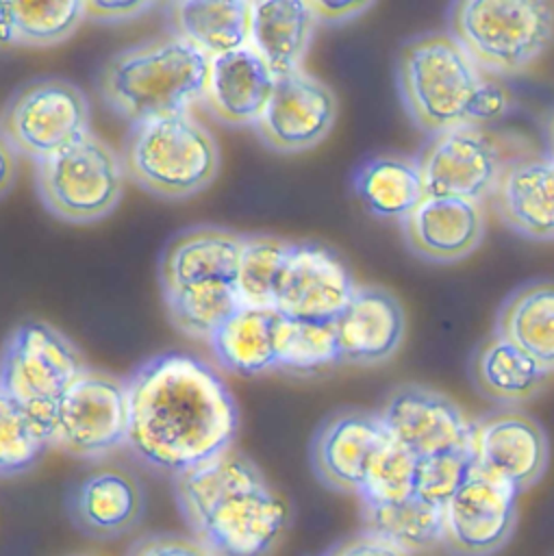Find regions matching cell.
Wrapping results in <instances>:
<instances>
[{
    "label": "cell",
    "instance_id": "f1b7e54d",
    "mask_svg": "<svg viewBox=\"0 0 554 556\" xmlns=\"http://www.w3.org/2000/svg\"><path fill=\"white\" fill-rule=\"evenodd\" d=\"M469 376L484 397L500 404L526 402L547 380L543 367L498 334H491L476 348L469 361Z\"/></svg>",
    "mask_w": 554,
    "mask_h": 556
},
{
    "label": "cell",
    "instance_id": "5b68a950",
    "mask_svg": "<svg viewBox=\"0 0 554 556\" xmlns=\"http://www.w3.org/2000/svg\"><path fill=\"white\" fill-rule=\"evenodd\" d=\"M395 80L406 113L430 137L474 124V109L487 83L448 33L408 39L398 56Z\"/></svg>",
    "mask_w": 554,
    "mask_h": 556
},
{
    "label": "cell",
    "instance_id": "e575fe53",
    "mask_svg": "<svg viewBox=\"0 0 554 556\" xmlns=\"http://www.w3.org/2000/svg\"><path fill=\"white\" fill-rule=\"evenodd\" d=\"M413 471L415 456L389 437L369 463L363 489L358 493L361 504H387L411 497Z\"/></svg>",
    "mask_w": 554,
    "mask_h": 556
},
{
    "label": "cell",
    "instance_id": "83f0119b",
    "mask_svg": "<svg viewBox=\"0 0 554 556\" xmlns=\"http://www.w3.org/2000/svg\"><path fill=\"white\" fill-rule=\"evenodd\" d=\"M354 193L376 217L404 222L426 198L415 159L400 154L372 156L354 172Z\"/></svg>",
    "mask_w": 554,
    "mask_h": 556
},
{
    "label": "cell",
    "instance_id": "e0dca14e",
    "mask_svg": "<svg viewBox=\"0 0 554 556\" xmlns=\"http://www.w3.org/2000/svg\"><path fill=\"white\" fill-rule=\"evenodd\" d=\"M337 100L304 70L278 76L269 102L254 124L261 141L276 152H302L317 146L332 128Z\"/></svg>",
    "mask_w": 554,
    "mask_h": 556
},
{
    "label": "cell",
    "instance_id": "836d02e7",
    "mask_svg": "<svg viewBox=\"0 0 554 556\" xmlns=\"http://www.w3.org/2000/svg\"><path fill=\"white\" fill-rule=\"evenodd\" d=\"M46 447H50L46 432L0 393V476L30 469Z\"/></svg>",
    "mask_w": 554,
    "mask_h": 556
},
{
    "label": "cell",
    "instance_id": "ee69618b",
    "mask_svg": "<svg viewBox=\"0 0 554 556\" xmlns=\"http://www.w3.org/2000/svg\"><path fill=\"white\" fill-rule=\"evenodd\" d=\"M547 159H552L554 161V115H552V119H550V124H547Z\"/></svg>",
    "mask_w": 554,
    "mask_h": 556
},
{
    "label": "cell",
    "instance_id": "9c48e42d",
    "mask_svg": "<svg viewBox=\"0 0 554 556\" xmlns=\"http://www.w3.org/2000/svg\"><path fill=\"white\" fill-rule=\"evenodd\" d=\"M35 165L37 193L43 206L63 222H98L117 206L124 193L122 156L93 132Z\"/></svg>",
    "mask_w": 554,
    "mask_h": 556
},
{
    "label": "cell",
    "instance_id": "5bb4252c",
    "mask_svg": "<svg viewBox=\"0 0 554 556\" xmlns=\"http://www.w3.org/2000/svg\"><path fill=\"white\" fill-rule=\"evenodd\" d=\"M376 415L387 434L415 458L471 450L474 421L454 400L430 387L393 389Z\"/></svg>",
    "mask_w": 554,
    "mask_h": 556
},
{
    "label": "cell",
    "instance_id": "ab89813d",
    "mask_svg": "<svg viewBox=\"0 0 554 556\" xmlns=\"http://www.w3.org/2000/svg\"><path fill=\"white\" fill-rule=\"evenodd\" d=\"M315 24H326V26H337L343 22H350L358 15H363L367 9H372V2H337V0H322V2H306Z\"/></svg>",
    "mask_w": 554,
    "mask_h": 556
},
{
    "label": "cell",
    "instance_id": "6da1fadb",
    "mask_svg": "<svg viewBox=\"0 0 554 556\" xmlns=\"http://www.w3.org/2000/svg\"><path fill=\"white\" fill-rule=\"evenodd\" d=\"M126 445L150 467L182 473L232 447L239 413L219 374L204 361L167 352L128 380Z\"/></svg>",
    "mask_w": 554,
    "mask_h": 556
},
{
    "label": "cell",
    "instance_id": "ffe728a7",
    "mask_svg": "<svg viewBox=\"0 0 554 556\" xmlns=\"http://www.w3.org/2000/svg\"><path fill=\"white\" fill-rule=\"evenodd\" d=\"M406 245L430 263H456L469 256L484 237V213L478 202L426 195L402 222Z\"/></svg>",
    "mask_w": 554,
    "mask_h": 556
},
{
    "label": "cell",
    "instance_id": "ac0fdd59",
    "mask_svg": "<svg viewBox=\"0 0 554 556\" xmlns=\"http://www.w3.org/2000/svg\"><path fill=\"white\" fill-rule=\"evenodd\" d=\"M389 439L376 413L339 410L313 437L311 467L322 484L358 497L372 458Z\"/></svg>",
    "mask_w": 554,
    "mask_h": 556
},
{
    "label": "cell",
    "instance_id": "74e56055",
    "mask_svg": "<svg viewBox=\"0 0 554 556\" xmlns=\"http://www.w3.org/2000/svg\"><path fill=\"white\" fill-rule=\"evenodd\" d=\"M154 7H156L154 2H146V0H135V2H128V0H89V2H85V17L93 20V22L113 24V22L137 20Z\"/></svg>",
    "mask_w": 554,
    "mask_h": 556
},
{
    "label": "cell",
    "instance_id": "3957f363",
    "mask_svg": "<svg viewBox=\"0 0 554 556\" xmlns=\"http://www.w3.org/2000/svg\"><path fill=\"white\" fill-rule=\"evenodd\" d=\"M211 59L169 35L124 48L106 61L98 89L104 102L130 124L189 113L204 100Z\"/></svg>",
    "mask_w": 554,
    "mask_h": 556
},
{
    "label": "cell",
    "instance_id": "ba28073f",
    "mask_svg": "<svg viewBox=\"0 0 554 556\" xmlns=\"http://www.w3.org/2000/svg\"><path fill=\"white\" fill-rule=\"evenodd\" d=\"M87 371L78 350L41 321L15 328L0 354V393L17 404L48 437L54 410Z\"/></svg>",
    "mask_w": 554,
    "mask_h": 556
},
{
    "label": "cell",
    "instance_id": "d6a6232c",
    "mask_svg": "<svg viewBox=\"0 0 554 556\" xmlns=\"http://www.w3.org/2000/svg\"><path fill=\"white\" fill-rule=\"evenodd\" d=\"M15 41L30 48H48L65 41L85 20V2L65 0V2H11Z\"/></svg>",
    "mask_w": 554,
    "mask_h": 556
},
{
    "label": "cell",
    "instance_id": "603a6c76",
    "mask_svg": "<svg viewBox=\"0 0 554 556\" xmlns=\"http://www.w3.org/2000/svg\"><path fill=\"white\" fill-rule=\"evenodd\" d=\"M141 510V486L122 469H98L85 476L70 497V513L76 526L100 539L128 532L139 521Z\"/></svg>",
    "mask_w": 554,
    "mask_h": 556
},
{
    "label": "cell",
    "instance_id": "d590c367",
    "mask_svg": "<svg viewBox=\"0 0 554 556\" xmlns=\"http://www.w3.org/2000/svg\"><path fill=\"white\" fill-rule=\"evenodd\" d=\"M471 465V450L415 458L413 495L426 504L443 508L467 478Z\"/></svg>",
    "mask_w": 554,
    "mask_h": 556
},
{
    "label": "cell",
    "instance_id": "277c9868",
    "mask_svg": "<svg viewBox=\"0 0 554 556\" xmlns=\"http://www.w3.org/2000/svg\"><path fill=\"white\" fill-rule=\"evenodd\" d=\"M241 245L243 235L213 226L172 239L161 258V291L180 332L209 341L241 306L235 289Z\"/></svg>",
    "mask_w": 554,
    "mask_h": 556
},
{
    "label": "cell",
    "instance_id": "44dd1931",
    "mask_svg": "<svg viewBox=\"0 0 554 556\" xmlns=\"http://www.w3.org/2000/svg\"><path fill=\"white\" fill-rule=\"evenodd\" d=\"M274 83L272 70L248 46L211 59L202 102L224 124L254 126L269 102Z\"/></svg>",
    "mask_w": 554,
    "mask_h": 556
},
{
    "label": "cell",
    "instance_id": "8d00e7d4",
    "mask_svg": "<svg viewBox=\"0 0 554 556\" xmlns=\"http://www.w3.org/2000/svg\"><path fill=\"white\" fill-rule=\"evenodd\" d=\"M128 556H213L202 543L180 534H152L133 545Z\"/></svg>",
    "mask_w": 554,
    "mask_h": 556
},
{
    "label": "cell",
    "instance_id": "d4e9b609",
    "mask_svg": "<svg viewBox=\"0 0 554 556\" xmlns=\"http://www.w3.org/2000/svg\"><path fill=\"white\" fill-rule=\"evenodd\" d=\"M547 374L554 371V280H530L500 306L495 330Z\"/></svg>",
    "mask_w": 554,
    "mask_h": 556
},
{
    "label": "cell",
    "instance_id": "52a82bcc",
    "mask_svg": "<svg viewBox=\"0 0 554 556\" xmlns=\"http://www.w3.org/2000/svg\"><path fill=\"white\" fill-rule=\"evenodd\" d=\"M450 37L478 65L517 74L534 63L554 39V11L537 0H463L448 13Z\"/></svg>",
    "mask_w": 554,
    "mask_h": 556
},
{
    "label": "cell",
    "instance_id": "2e32d148",
    "mask_svg": "<svg viewBox=\"0 0 554 556\" xmlns=\"http://www.w3.org/2000/svg\"><path fill=\"white\" fill-rule=\"evenodd\" d=\"M471 458L482 473L521 493L547 471V434L530 415L500 408L474 421Z\"/></svg>",
    "mask_w": 554,
    "mask_h": 556
},
{
    "label": "cell",
    "instance_id": "30bf717a",
    "mask_svg": "<svg viewBox=\"0 0 554 556\" xmlns=\"http://www.w3.org/2000/svg\"><path fill=\"white\" fill-rule=\"evenodd\" d=\"M89 132L85 93L56 76L26 83L0 113V135L15 154H26L35 163L74 146Z\"/></svg>",
    "mask_w": 554,
    "mask_h": 556
},
{
    "label": "cell",
    "instance_id": "9a60e30c",
    "mask_svg": "<svg viewBox=\"0 0 554 556\" xmlns=\"http://www.w3.org/2000/svg\"><path fill=\"white\" fill-rule=\"evenodd\" d=\"M345 263L311 241L291 243L274 289V311L289 319L332 321L356 291Z\"/></svg>",
    "mask_w": 554,
    "mask_h": 556
},
{
    "label": "cell",
    "instance_id": "d6986e66",
    "mask_svg": "<svg viewBox=\"0 0 554 556\" xmlns=\"http://www.w3.org/2000/svg\"><path fill=\"white\" fill-rule=\"evenodd\" d=\"M332 326L341 361L376 365L398 352L406 317L393 293L380 287H356L350 302L332 319Z\"/></svg>",
    "mask_w": 554,
    "mask_h": 556
},
{
    "label": "cell",
    "instance_id": "4dcf8cb0",
    "mask_svg": "<svg viewBox=\"0 0 554 556\" xmlns=\"http://www.w3.org/2000/svg\"><path fill=\"white\" fill-rule=\"evenodd\" d=\"M341 361L332 321L289 319L280 315L276 328V367L287 371H317Z\"/></svg>",
    "mask_w": 554,
    "mask_h": 556
},
{
    "label": "cell",
    "instance_id": "f546056e",
    "mask_svg": "<svg viewBox=\"0 0 554 556\" xmlns=\"http://www.w3.org/2000/svg\"><path fill=\"white\" fill-rule=\"evenodd\" d=\"M361 519L363 532L408 556L441 547L443 508L426 504L415 495L387 504H361Z\"/></svg>",
    "mask_w": 554,
    "mask_h": 556
},
{
    "label": "cell",
    "instance_id": "7bdbcfd3",
    "mask_svg": "<svg viewBox=\"0 0 554 556\" xmlns=\"http://www.w3.org/2000/svg\"><path fill=\"white\" fill-rule=\"evenodd\" d=\"M17 48L11 0H0V50Z\"/></svg>",
    "mask_w": 554,
    "mask_h": 556
},
{
    "label": "cell",
    "instance_id": "8fae6325",
    "mask_svg": "<svg viewBox=\"0 0 554 556\" xmlns=\"http://www.w3.org/2000/svg\"><path fill=\"white\" fill-rule=\"evenodd\" d=\"M126 382L87 369L54 410L50 445L72 456L98 458L126 443Z\"/></svg>",
    "mask_w": 554,
    "mask_h": 556
},
{
    "label": "cell",
    "instance_id": "7c38bea8",
    "mask_svg": "<svg viewBox=\"0 0 554 556\" xmlns=\"http://www.w3.org/2000/svg\"><path fill=\"white\" fill-rule=\"evenodd\" d=\"M415 161L426 195L478 204L493 195L504 172L495 141L478 124L432 135Z\"/></svg>",
    "mask_w": 554,
    "mask_h": 556
},
{
    "label": "cell",
    "instance_id": "b9f144b4",
    "mask_svg": "<svg viewBox=\"0 0 554 556\" xmlns=\"http://www.w3.org/2000/svg\"><path fill=\"white\" fill-rule=\"evenodd\" d=\"M17 174V154L0 135V198L11 189Z\"/></svg>",
    "mask_w": 554,
    "mask_h": 556
},
{
    "label": "cell",
    "instance_id": "cb8c5ba5",
    "mask_svg": "<svg viewBox=\"0 0 554 556\" xmlns=\"http://www.w3.org/2000/svg\"><path fill=\"white\" fill-rule=\"evenodd\" d=\"M315 20L302 0H265L250 4V48L272 74L287 76L302 70Z\"/></svg>",
    "mask_w": 554,
    "mask_h": 556
},
{
    "label": "cell",
    "instance_id": "7402d4cb",
    "mask_svg": "<svg viewBox=\"0 0 554 556\" xmlns=\"http://www.w3.org/2000/svg\"><path fill=\"white\" fill-rule=\"evenodd\" d=\"M502 222L517 235L534 241H554V161L524 159L506 165L495 191Z\"/></svg>",
    "mask_w": 554,
    "mask_h": 556
},
{
    "label": "cell",
    "instance_id": "484cf974",
    "mask_svg": "<svg viewBox=\"0 0 554 556\" xmlns=\"http://www.w3.org/2000/svg\"><path fill=\"white\" fill-rule=\"evenodd\" d=\"M278 321L280 315L274 308L239 306L209 339L217 363L237 376L276 369Z\"/></svg>",
    "mask_w": 554,
    "mask_h": 556
},
{
    "label": "cell",
    "instance_id": "7a4b0ae2",
    "mask_svg": "<svg viewBox=\"0 0 554 556\" xmlns=\"http://www.w3.org/2000/svg\"><path fill=\"white\" fill-rule=\"evenodd\" d=\"M178 508L213 556H269L289 523L285 500L232 447L174 476Z\"/></svg>",
    "mask_w": 554,
    "mask_h": 556
},
{
    "label": "cell",
    "instance_id": "4316f807",
    "mask_svg": "<svg viewBox=\"0 0 554 556\" xmlns=\"http://www.w3.org/2000/svg\"><path fill=\"white\" fill-rule=\"evenodd\" d=\"M250 4L243 0H185L169 4L176 37L209 59L250 46Z\"/></svg>",
    "mask_w": 554,
    "mask_h": 556
},
{
    "label": "cell",
    "instance_id": "1f68e13d",
    "mask_svg": "<svg viewBox=\"0 0 554 556\" xmlns=\"http://www.w3.org/2000/svg\"><path fill=\"white\" fill-rule=\"evenodd\" d=\"M291 241L269 235H243L235 289L241 306L274 308V289Z\"/></svg>",
    "mask_w": 554,
    "mask_h": 556
},
{
    "label": "cell",
    "instance_id": "8992f818",
    "mask_svg": "<svg viewBox=\"0 0 554 556\" xmlns=\"http://www.w3.org/2000/svg\"><path fill=\"white\" fill-rule=\"evenodd\" d=\"M124 172L141 189L180 200L206 189L219 169L211 130L189 113L133 124L122 152Z\"/></svg>",
    "mask_w": 554,
    "mask_h": 556
},
{
    "label": "cell",
    "instance_id": "4fadbf2b",
    "mask_svg": "<svg viewBox=\"0 0 554 556\" xmlns=\"http://www.w3.org/2000/svg\"><path fill=\"white\" fill-rule=\"evenodd\" d=\"M517 491L471 465L467 478L443 506V539L454 556H493L517 526Z\"/></svg>",
    "mask_w": 554,
    "mask_h": 556
},
{
    "label": "cell",
    "instance_id": "60d3db41",
    "mask_svg": "<svg viewBox=\"0 0 554 556\" xmlns=\"http://www.w3.org/2000/svg\"><path fill=\"white\" fill-rule=\"evenodd\" d=\"M506 109H508V96L504 93V89L487 80L480 96H478L476 109H474V124L484 122V119H495Z\"/></svg>",
    "mask_w": 554,
    "mask_h": 556
},
{
    "label": "cell",
    "instance_id": "f35d334b",
    "mask_svg": "<svg viewBox=\"0 0 554 556\" xmlns=\"http://www.w3.org/2000/svg\"><path fill=\"white\" fill-rule=\"evenodd\" d=\"M324 556H408V554L367 532H358L332 545Z\"/></svg>",
    "mask_w": 554,
    "mask_h": 556
}]
</instances>
